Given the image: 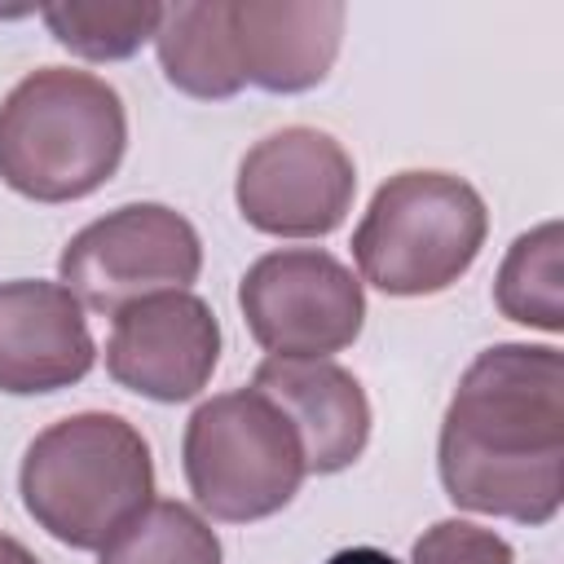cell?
<instances>
[{"mask_svg":"<svg viewBox=\"0 0 564 564\" xmlns=\"http://www.w3.org/2000/svg\"><path fill=\"white\" fill-rule=\"evenodd\" d=\"M344 22L339 0H229L242 84L282 97L317 88L339 57Z\"/></svg>","mask_w":564,"mask_h":564,"instance_id":"8fae6325","label":"cell"},{"mask_svg":"<svg viewBox=\"0 0 564 564\" xmlns=\"http://www.w3.org/2000/svg\"><path fill=\"white\" fill-rule=\"evenodd\" d=\"M198 269V229L167 203H123L84 225L57 256V282L84 313L106 317L159 291H189Z\"/></svg>","mask_w":564,"mask_h":564,"instance_id":"8992f818","label":"cell"},{"mask_svg":"<svg viewBox=\"0 0 564 564\" xmlns=\"http://www.w3.org/2000/svg\"><path fill=\"white\" fill-rule=\"evenodd\" d=\"M154 53L167 84L198 101H229L247 84L238 75L234 35H229V0H181L163 4V22L154 31Z\"/></svg>","mask_w":564,"mask_h":564,"instance_id":"4fadbf2b","label":"cell"},{"mask_svg":"<svg viewBox=\"0 0 564 564\" xmlns=\"http://www.w3.org/2000/svg\"><path fill=\"white\" fill-rule=\"evenodd\" d=\"M489 212L476 185L454 172L388 176L352 229L361 282L383 295H436L454 286L480 256Z\"/></svg>","mask_w":564,"mask_h":564,"instance_id":"277c9868","label":"cell"},{"mask_svg":"<svg viewBox=\"0 0 564 564\" xmlns=\"http://www.w3.org/2000/svg\"><path fill=\"white\" fill-rule=\"evenodd\" d=\"M18 489L26 516L70 551H101L154 498L145 436L106 410L48 423L22 454Z\"/></svg>","mask_w":564,"mask_h":564,"instance_id":"3957f363","label":"cell"},{"mask_svg":"<svg viewBox=\"0 0 564 564\" xmlns=\"http://www.w3.org/2000/svg\"><path fill=\"white\" fill-rule=\"evenodd\" d=\"M251 388L264 392L300 436L304 467L335 476L366 454L370 441V401L352 370L330 357H264L251 375Z\"/></svg>","mask_w":564,"mask_h":564,"instance_id":"7c38bea8","label":"cell"},{"mask_svg":"<svg viewBox=\"0 0 564 564\" xmlns=\"http://www.w3.org/2000/svg\"><path fill=\"white\" fill-rule=\"evenodd\" d=\"M128 110L93 70L40 66L0 101V181L31 203L97 194L123 163Z\"/></svg>","mask_w":564,"mask_h":564,"instance_id":"7a4b0ae2","label":"cell"},{"mask_svg":"<svg viewBox=\"0 0 564 564\" xmlns=\"http://www.w3.org/2000/svg\"><path fill=\"white\" fill-rule=\"evenodd\" d=\"M97 361L84 304L62 282H0V392L40 397L79 383Z\"/></svg>","mask_w":564,"mask_h":564,"instance_id":"30bf717a","label":"cell"},{"mask_svg":"<svg viewBox=\"0 0 564 564\" xmlns=\"http://www.w3.org/2000/svg\"><path fill=\"white\" fill-rule=\"evenodd\" d=\"M40 22L48 26V35L62 48H70L84 62H123V57L141 53V44L154 40V31L163 22V4H150V0H132V4L62 0V4H44Z\"/></svg>","mask_w":564,"mask_h":564,"instance_id":"2e32d148","label":"cell"},{"mask_svg":"<svg viewBox=\"0 0 564 564\" xmlns=\"http://www.w3.org/2000/svg\"><path fill=\"white\" fill-rule=\"evenodd\" d=\"M238 308L269 357H330L366 326L361 278L322 247H282L251 260Z\"/></svg>","mask_w":564,"mask_h":564,"instance_id":"52a82bcc","label":"cell"},{"mask_svg":"<svg viewBox=\"0 0 564 564\" xmlns=\"http://www.w3.org/2000/svg\"><path fill=\"white\" fill-rule=\"evenodd\" d=\"M326 564H401V560H392V555L379 551V546H344V551H335Z\"/></svg>","mask_w":564,"mask_h":564,"instance_id":"ac0fdd59","label":"cell"},{"mask_svg":"<svg viewBox=\"0 0 564 564\" xmlns=\"http://www.w3.org/2000/svg\"><path fill=\"white\" fill-rule=\"evenodd\" d=\"M0 564H40L18 538H9V533H0Z\"/></svg>","mask_w":564,"mask_h":564,"instance_id":"d6986e66","label":"cell"},{"mask_svg":"<svg viewBox=\"0 0 564 564\" xmlns=\"http://www.w3.org/2000/svg\"><path fill=\"white\" fill-rule=\"evenodd\" d=\"M494 304L507 322L560 335L564 330V229L542 220L520 234L494 278Z\"/></svg>","mask_w":564,"mask_h":564,"instance_id":"5bb4252c","label":"cell"},{"mask_svg":"<svg viewBox=\"0 0 564 564\" xmlns=\"http://www.w3.org/2000/svg\"><path fill=\"white\" fill-rule=\"evenodd\" d=\"M220 361V322L194 291H159L115 313L106 375L159 405L198 397Z\"/></svg>","mask_w":564,"mask_h":564,"instance_id":"9c48e42d","label":"cell"},{"mask_svg":"<svg viewBox=\"0 0 564 564\" xmlns=\"http://www.w3.org/2000/svg\"><path fill=\"white\" fill-rule=\"evenodd\" d=\"M357 194L352 154L322 128H278L260 137L234 181L242 220L269 238H326Z\"/></svg>","mask_w":564,"mask_h":564,"instance_id":"ba28073f","label":"cell"},{"mask_svg":"<svg viewBox=\"0 0 564 564\" xmlns=\"http://www.w3.org/2000/svg\"><path fill=\"white\" fill-rule=\"evenodd\" d=\"M181 467L194 502L225 524L278 516L308 476L295 427L256 388L220 392L189 414Z\"/></svg>","mask_w":564,"mask_h":564,"instance_id":"5b68a950","label":"cell"},{"mask_svg":"<svg viewBox=\"0 0 564 564\" xmlns=\"http://www.w3.org/2000/svg\"><path fill=\"white\" fill-rule=\"evenodd\" d=\"M97 564H225L216 529L176 498H150L115 538Z\"/></svg>","mask_w":564,"mask_h":564,"instance_id":"9a60e30c","label":"cell"},{"mask_svg":"<svg viewBox=\"0 0 564 564\" xmlns=\"http://www.w3.org/2000/svg\"><path fill=\"white\" fill-rule=\"evenodd\" d=\"M454 507L551 524L564 502V357L555 344H494L463 370L436 436Z\"/></svg>","mask_w":564,"mask_h":564,"instance_id":"6da1fadb","label":"cell"},{"mask_svg":"<svg viewBox=\"0 0 564 564\" xmlns=\"http://www.w3.org/2000/svg\"><path fill=\"white\" fill-rule=\"evenodd\" d=\"M410 564H516L502 533L471 520H436L410 551Z\"/></svg>","mask_w":564,"mask_h":564,"instance_id":"e0dca14e","label":"cell"}]
</instances>
